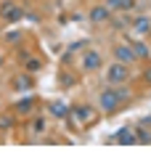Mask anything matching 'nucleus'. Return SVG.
Listing matches in <instances>:
<instances>
[{"label": "nucleus", "instance_id": "7", "mask_svg": "<svg viewBox=\"0 0 151 159\" xmlns=\"http://www.w3.org/2000/svg\"><path fill=\"white\" fill-rule=\"evenodd\" d=\"M106 8L109 11H130V8H135V0H106Z\"/></svg>", "mask_w": 151, "mask_h": 159}, {"label": "nucleus", "instance_id": "1", "mask_svg": "<svg viewBox=\"0 0 151 159\" xmlns=\"http://www.w3.org/2000/svg\"><path fill=\"white\" fill-rule=\"evenodd\" d=\"M0 16L6 19V21H21L24 19V8L21 6H13V3H3V6H0Z\"/></svg>", "mask_w": 151, "mask_h": 159}, {"label": "nucleus", "instance_id": "13", "mask_svg": "<svg viewBox=\"0 0 151 159\" xmlns=\"http://www.w3.org/2000/svg\"><path fill=\"white\" fill-rule=\"evenodd\" d=\"M13 85H16L19 90H21V88L27 90V88H32V80H29V77H16V80H13Z\"/></svg>", "mask_w": 151, "mask_h": 159}, {"label": "nucleus", "instance_id": "2", "mask_svg": "<svg viewBox=\"0 0 151 159\" xmlns=\"http://www.w3.org/2000/svg\"><path fill=\"white\" fill-rule=\"evenodd\" d=\"M98 103H101V109H103L106 114H112V111H117V106L122 101H119V96L114 90H103V93H101V98H98Z\"/></svg>", "mask_w": 151, "mask_h": 159}, {"label": "nucleus", "instance_id": "4", "mask_svg": "<svg viewBox=\"0 0 151 159\" xmlns=\"http://www.w3.org/2000/svg\"><path fill=\"white\" fill-rule=\"evenodd\" d=\"M82 69H85V72H95V69H101V56L95 51H88L82 56Z\"/></svg>", "mask_w": 151, "mask_h": 159}, {"label": "nucleus", "instance_id": "11", "mask_svg": "<svg viewBox=\"0 0 151 159\" xmlns=\"http://www.w3.org/2000/svg\"><path fill=\"white\" fill-rule=\"evenodd\" d=\"M133 27L138 29V32H149V29H151V19H149V16H138V19L133 21Z\"/></svg>", "mask_w": 151, "mask_h": 159}, {"label": "nucleus", "instance_id": "17", "mask_svg": "<svg viewBox=\"0 0 151 159\" xmlns=\"http://www.w3.org/2000/svg\"><path fill=\"white\" fill-rule=\"evenodd\" d=\"M16 109H19V111H21V114H24V111H29V109H32V101H29V98H27V101H21V103H19Z\"/></svg>", "mask_w": 151, "mask_h": 159}, {"label": "nucleus", "instance_id": "9", "mask_svg": "<svg viewBox=\"0 0 151 159\" xmlns=\"http://www.w3.org/2000/svg\"><path fill=\"white\" fill-rule=\"evenodd\" d=\"M74 117H77L80 122H90V119H93V109L90 106H77L74 109Z\"/></svg>", "mask_w": 151, "mask_h": 159}, {"label": "nucleus", "instance_id": "5", "mask_svg": "<svg viewBox=\"0 0 151 159\" xmlns=\"http://www.w3.org/2000/svg\"><path fill=\"white\" fill-rule=\"evenodd\" d=\"M109 19H112V11H109L106 6H95L93 11H90V21L93 24H106Z\"/></svg>", "mask_w": 151, "mask_h": 159}, {"label": "nucleus", "instance_id": "3", "mask_svg": "<svg viewBox=\"0 0 151 159\" xmlns=\"http://www.w3.org/2000/svg\"><path fill=\"white\" fill-rule=\"evenodd\" d=\"M106 77H109V82H125V80H127V64H122V61L112 64L109 72H106Z\"/></svg>", "mask_w": 151, "mask_h": 159}, {"label": "nucleus", "instance_id": "10", "mask_svg": "<svg viewBox=\"0 0 151 159\" xmlns=\"http://www.w3.org/2000/svg\"><path fill=\"white\" fill-rule=\"evenodd\" d=\"M114 141H117V143H135V135H133V130L122 127V130H119V135H114Z\"/></svg>", "mask_w": 151, "mask_h": 159}, {"label": "nucleus", "instance_id": "8", "mask_svg": "<svg viewBox=\"0 0 151 159\" xmlns=\"http://www.w3.org/2000/svg\"><path fill=\"white\" fill-rule=\"evenodd\" d=\"M50 114H53V117H66V114H69V106H66V103H64V101H50Z\"/></svg>", "mask_w": 151, "mask_h": 159}, {"label": "nucleus", "instance_id": "6", "mask_svg": "<svg viewBox=\"0 0 151 159\" xmlns=\"http://www.w3.org/2000/svg\"><path fill=\"white\" fill-rule=\"evenodd\" d=\"M114 56H117V61H122V64L135 61V53H133L130 45H117V48H114Z\"/></svg>", "mask_w": 151, "mask_h": 159}, {"label": "nucleus", "instance_id": "14", "mask_svg": "<svg viewBox=\"0 0 151 159\" xmlns=\"http://www.w3.org/2000/svg\"><path fill=\"white\" fill-rule=\"evenodd\" d=\"M40 66H43V64H40L37 58H27V72H37Z\"/></svg>", "mask_w": 151, "mask_h": 159}, {"label": "nucleus", "instance_id": "12", "mask_svg": "<svg viewBox=\"0 0 151 159\" xmlns=\"http://www.w3.org/2000/svg\"><path fill=\"white\" fill-rule=\"evenodd\" d=\"M130 48H133L135 58H146V56H149V48H146L143 43H135V45H130Z\"/></svg>", "mask_w": 151, "mask_h": 159}, {"label": "nucleus", "instance_id": "18", "mask_svg": "<svg viewBox=\"0 0 151 159\" xmlns=\"http://www.w3.org/2000/svg\"><path fill=\"white\" fill-rule=\"evenodd\" d=\"M146 80H151V72H146Z\"/></svg>", "mask_w": 151, "mask_h": 159}, {"label": "nucleus", "instance_id": "16", "mask_svg": "<svg viewBox=\"0 0 151 159\" xmlns=\"http://www.w3.org/2000/svg\"><path fill=\"white\" fill-rule=\"evenodd\" d=\"M114 93H117V96H119V101H127V98H130L127 88H117V90H114Z\"/></svg>", "mask_w": 151, "mask_h": 159}, {"label": "nucleus", "instance_id": "15", "mask_svg": "<svg viewBox=\"0 0 151 159\" xmlns=\"http://www.w3.org/2000/svg\"><path fill=\"white\" fill-rule=\"evenodd\" d=\"M43 130H45V119L40 117V119H34V122H32V133H43Z\"/></svg>", "mask_w": 151, "mask_h": 159}]
</instances>
